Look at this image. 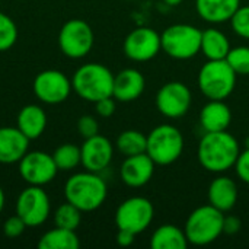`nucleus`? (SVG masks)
Here are the masks:
<instances>
[{"mask_svg": "<svg viewBox=\"0 0 249 249\" xmlns=\"http://www.w3.org/2000/svg\"><path fill=\"white\" fill-rule=\"evenodd\" d=\"M229 38L216 28H207L201 35V51L207 60H225L231 51Z\"/></svg>", "mask_w": 249, "mask_h": 249, "instance_id": "nucleus-23", "label": "nucleus"}, {"mask_svg": "<svg viewBox=\"0 0 249 249\" xmlns=\"http://www.w3.org/2000/svg\"><path fill=\"white\" fill-rule=\"evenodd\" d=\"M203 31L190 23H175L160 34L162 51L175 60H190L201 51Z\"/></svg>", "mask_w": 249, "mask_h": 249, "instance_id": "nucleus-7", "label": "nucleus"}, {"mask_svg": "<svg viewBox=\"0 0 249 249\" xmlns=\"http://www.w3.org/2000/svg\"><path fill=\"white\" fill-rule=\"evenodd\" d=\"M188 245L185 232L175 225L159 226L150 238L152 249H185Z\"/></svg>", "mask_w": 249, "mask_h": 249, "instance_id": "nucleus-24", "label": "nucleus"}, {"mask_svg": "<svg viewBox=\"0 0 249 249\" xmlns=\"http://www.w3.org/2000/svg\"><path fill=\"white\" fill-rule=\"evenodd\" d=\"M229 22H231L232 31L238 36L249 39V4H247V6L241 4Z\"/></svg>", "mask_w": 249, "mask_h": 249, "instance_id": "nucleus-31", "label": "nucleus"}, {"mask_svg": "<svg viewBox=\"0 0 249 249\" xmlns=\"http://www.w3.org/2000/svg\"><path fill=\"white\" fill-rule=\"evenodd\" d=\"M155 217V207L146 197H130L124 200L115 212L117 229L128 231L134 235L144 232Z\"/></svg>", "mask_w": 249, "mask_h": 249, "instance_id": "nucleus-8", "label": "nucleus"}, {"mask_svg": "<svg viewBox=\"0 0 249 249\" xmlns=\"http://www.w3.org/2000/svg\"><path fill=\"white\" fill-rule=\"evenodd\" d=\"M58 172V168L48 155L41 150L26 152V155L19 160V174L28 185L44 187L50 184Z\"/></svg>", "mask_w": 249, "mask_h": 249, "instance_id": "nucleus-14", "label": "nucleus"}, {"mask_svg": "<svg viewBox=\"0 0 249 249\" xmlns=\"http://www.w3.org/2000/svg\"><path fill=\"white\" fill-rule=\"evenodd\" d=\"M34 93L35 96L48 105H57L70 96L73 86L71 80L60 70H44L38 73L34 79Z\"/></svg>", "mask_w": 249, "mask_h": 249, "instance_id": "nucleus-13", "label": "nucleus"}, {"mask_svg": "<svg viewBox=\"0 0 249 249\" xmlns=\"http://www.w3.org/2000/svg\"><path fill=\"white\" fill-rule=\"evenodd\" d=\"M107 196V182L96 172H77L64 184L66 201L76 206L79 210H82V213L98 210L105 203Z\"/></svg>", "mask_w": 249, "mask_h": 249, "instance_id": "nucleus-2", "label": "nucleus"}, {"mask_svg": "<svg viewBox=\"0 0 249 249\" xmlns=\"http://www.w3.org/2000/svg\"><path fill=\"white\" fill-rule=\"evenodd\" d=\"M95 42V35L90 25L82 19L67 20L58 32V47L69 58L86 57Z\"/></svg>", "mask_w": 249, "mask_h": 249, "instance_id": "nucleus-9", "label": "nucleus"}, {"mask_svg": "<svg viewBox=\"0 0 249 249\" xmlns=\"http://www.w3.org/2000/svg\"><path fill=\"white\" fill-rule=\"evenodd\" d=\"M241 144L238 139L225 131H206L197 147L200 165L212 174H223L235 168Z\"/></svg>", "mask_w": 249, "mask_h": 249, "instance_id": "nucleus-1", "label": "nucleus"}, {"mask_svg": "<svg viewBox=\"0 0 249 249\" xmlns=\"http://www.w3.org/2000/svg\"><path fill=\"white\" fill-rule=\"evenodd\" d=\"M77 131L83 139H89L99 134V124L95 117L83 115L77 120Z\"/></svg>", "mask_w": 249, "mask_h": 249, "instance_id": "nucleus-32", "label": "nucleus"}, {"mask_svg": "<svg viewBox=\"0 0 249 249\" xmlns=\"http://www.w3.org/2000/svg\"><path fill=\"white\" fill-rule=\"evenodd\" d=\"M146 88V79L140 70L128 67L114 74L112 96L120 102H133L139 99Z\"/></svg>", "mask_w": 249, "mask_h": 249, "instance_id": "nucleus-17", "label": "nucleus"}, {"mask_svg": "<svg viewBox=\"0 0 249 249\" xmlns=\"http://www.w3.org/2000/svg\"><path fill=\"white\" fill-rule=\"evenodd\" d=\"M225 213L212 204L200 206L188 216L184 232L191 245L206 247L213 244L223 233Z\"/></svg>", "mask_w": 249, "mask_h": 249, "instance_id": "nucleus-5", "label": "nucleus"}, {"mask_svg": "<svg viewBox=\"0 0 249 249\" xmlns=\"http://www.w3.org/2000/svg\"><path fill=\"white\" fill-rule=\"evenodd\" d=\"M53 159L58 168V171H73L79 165H82V153L80 147L73 143H64L57 147L53 153Z\"/></svg>", "mask_w": 249, "mask_h": 249, "instance_id": "nucleus-27", "label": "nucleus"}, {"mask_svg": "<svg viewBox=\"0 0 249 249\" xmlns=\"http://www.w3.org/2000/svg\"><path fill=\"white\" fill-rule=\"evenodd\" d=\"M16 127L29 139L35 140L42 136L47 127V114L39 105H25L16 118Z\"/></svg>", "mask_w": 249, "mask_h": 249, "instance_id": "nucleus-22", "label": "nucleus"}, {"mask_svg": "<svg viewBox=\"0 0 249 249\" xmlns=\"http://www.w3.org/2000/svg\"><path fill=\"white\" fill-rule=\"evenodd\" d=\"M71 86L82 99L95 104L112 96L114 73L101 63H86L74 71Z\"/></svg>", "mask_w": 249, "mask_h": 249, "instance_id": "nucleus-3", "label": "nucleus"}, {"mask_svg": "<svg viewBox=\"0 0 249 249\" xmlns=\"http://www.w3.org/2000/svg\"><path fill=\"white\" fill-rule=\"evenodd\" d=\"M18 39V28L10 16L0 12V51L10 50Z\"/></svg>", "mask_w": 249, "mask_h": 249, "instance_id": "nucleus-30", "label": "nucleus"}, {"mask_svg": "<svg viewBox=\"0 0 249 249\" xmlns=\"http://www.w3.org/2000/svg\"><path fill=\"white\" fill-rule=\"evenodd\" d=\"M155 102L158 111L163 117L177 120L190 111L193 104V93L185 83L174 80L160 86Z\"/></svg>", "mask_w": 249, "mask_h": 249, "instance_id": "nucleus-11", "label": "nucleus"}, {"mask_svg": "<svg viewBox=\"0 0 249 249\" xmlns=\"http://www.w3.org/2000/svg\"><path fill=\"white\" fill-rule=\"evenodd\" d=\"M242 228L241 219L236 216H225L223 220V233L226 235H236Z\"/></svg>", "mask_w": 249, "mask_h": 249, "instance_id": "nucleus-36", "label": "nucleus"}, {"mask_svg": "<svg viewBox=\"0 0 249 249\" xmlns=\"http://www.w3.org/2000/svg\"><path fill=\"white\" fill-rule=\"evenodd\" d=\"M134 238L136 235L128 232V231H123V229H118V233H117V244L120 247H130L133 242H134Z\"/></svg>", "mask_w": 249, "mask_h": 249, "instance_id": "nucleus-37", "label": "nucleus"}, {"mask_svg": "<svg viewBox=\"0 0 249 249\" xmlns=\"http://www.w3.org/2000/svg\"><path fill=\"white\" fill-rule=\"evenodd\" d=\"M156 163L147 153L127 156L120 168L121 181L130 188H140L150 182L153 178Z\"/></svg>", "mask_w": 249, "mask_h": 249, "instance_id": "nucleus-16", "label": "nucleus"}, {"mask_svg": "<svg viewBox=\"0 0 249 249\" xmlns=\"http://www.w3.org/2000/svg\"><path fill=\"white\" fill-rule=\"evenodd\" d=\"M26 228H28V226L25 225V222H23L18 214H15V216L9 217V219L4 222V225H3V233H4L6 238L15 239V238H19V236L25 232Z\"/></svg>", "mask_w": 249, "mask_h": 249, "instance_id": "nucleus-33", "label": "nucleus"}, {"mask_svg": "<svg viewBox=\"0 0 249 249\" xmlns=\"http://www.w3.org/2000/svg\"><path fill=\"white\" fill-rule=\"evenodd\" d=\"M115 147L125 158L140 155V153H146L147 136H144L139 130H125L117 137Z\"/></svg>", "mask_w": 249, "mask_h": 249, "instance_id": "nucleus-26", "label": "nucleus"}, {"mask_svg": "<svg viewBox=\"0 0 249 249\" xmlns=\"http://www.w3.org/2000/svg\"><path fill=\"white\" fill-rule=\"evenodd\" d=\"M4 203H6L4 191H3V188L0 187V214H1V212H3V209H4Z\"/></svg>", "mask_w": 249, "mask_h": 249, "instance_id": "nucleus-38", "label": "nucleus"}, {"mask_svg": "<svg viewBox=\"0 0 249 249\" xmlns=\"http://www.w3.org/2000/svg\"><path fill=\"white\" fill-rule=\"evenodd\" d=\"M29 142L18 127H0V163H19L29 149Z\"/></svg>", "mask_w": 249, "mask_h": 249, "instance_id": "nucleus-18", "label": "nucleus"}, {"mask_svg": "<svg viewBox=\"0 0 249 249\" xmlns=\"http://www.w3.org/2000/svg\"><path fill=\"white\" fill-rule=\"evenodd\" d=\"M82 165L86 171L102 172L109 166L114 156V144L105 136L96 134L93 137L85 139L82 147Z\"/></svg>", "mask_w": 249, "mask_h": 249, "instance_id": "nucleus-15", "label": "nucleus"}, {"mask_svg": "<svg viewBox=\"0 0 249 249\" xmlns=\"http://www.w3.org/2000/svg\"><path fill=\"white\" fill-rule=\"evenodd\" d=\"M238 74L226 60H207L198 71L197 85L209 101H225L236 88Z\"/></svg>", "mask_w": 249, "mask_h": 249, "instance_id": "nucleus-4", "label": "nucleus"}, {"mask_svg": "<svg viewBox=\"0 0 249 249\" xmlns=\"http://www.w3.org/2000/svg\"><path fill=\"white\" fill-rule=\"evenodd\" d=\"M232 123V111L225 101H209L200 111V125L204 131H225Z\"/></svg>", "mask_w": 249, "mask_h": 249, "instance_id": "nucleus-21", "label": "nucleus"}, {"mask_svg": "<svg viewBox=\"0 0 249 249\" xmlns=\"http://www.w3.org/2000/svg\"><path fill=\"white\" fill-rule=\"evenodd\" d=\"M51 213L48 194L38 185L26 187L16 200V214L28 228H38L47 222Z\"/></svg>", "mask_w": 249, "mask_h": 249, "instance_id": "nucleus-10", "label": "nucleus"}, {"mask_svg": "<svg viewBox=\"0 0 249 249\" xmlns=\"http://www.w3.org/2000/svg\"><path fill=\"white\" fill-rule=\"evenodd\" d=\"M127 1H131V0H127Z\"/></svg>", "mask_w": 249, "mask_h": 249, "instance_id": "nucleus-40", "label": "nucleus"}, {"mask_svg": "<svg viewBox=\"0 0 249 249\" xmlns=\"http://www.w3.org/2000/svg\"><path fill=\"white\" fill-rule=\"evenodd\" d=\"M239 6L241 0H196L197 15L209 23L229 22Z\"/></svg>", "mask_w": 249, "mask_h": 249, "instance_id": "nucleus-20", "label": "nucleus"}, {"mask_svg": "<svg viewBox=\"0 0 249 249\" xmlns=\"http://www.w3.org/2000/svg\"><path fill=\"white\" fill-rule=\"evenodd\" d=\"M123 50L125 57L131 61H150L162 51L160 34L147 26L136 28L125 36L123 42Z\"/></svg>", "mask_w": 249, "mask_h": 249, "instance_id": "nucleus-12", "label": "nucleus"}, {"mask_svg": "<svg viewBox=\"0 0 249 249\" xmlns=\"http://www.w3.org/2000/svg\"><path fill=\"white\" fill-rule=\"evenodd\" d=\"M95 109H96L98 115L102 117V118L112 117L114 112H115V98L108 96V98L99 99L98 102H95Z\"/></svg>", "mask_w": 249, "mask_h": 249, "instance_id": "nucleus-35", "label": "nucleus"}, {"mask_svg": "<svg viewBox=\"0 0 249 249\" xmlns=\"http://www.w3.org/2000/svg\"><path fill=\"white\" fill-rule=\"evenodd\" d=\"M184 146L185 140L179 128L172 124H160L147 134L146 153L158 166H168L181 158Z\"/></svg>", "mask_w": 249, "mask_h": 249, "instance_id": "nucleus-6", "label": "nucleus"}, {"mask_svg": "<svg viewBox=\"0 0 249 249\" xmlns=\"http://www.w3.org/2000/svg\"><path fill=\"white\" fill-rule=\"evenodd\" d=\"M233 71L238 76H248L249 74V47L248 45H238L232 47L228 57L225 58Z\"/></svg>", "mask_w": 249, "mask_h": 249, "instance_id": "nucleus-29", "label": "nucleus"}, {"mask_svg": "<svg viewBox=\"0 0 249 249\" xmlns=\"http://www.w3.org/2000/svg\"><path fill=\"white\" fill-rule=\"evenodd\" d=\"M162 1H163L165 4H168V6H172V7H174V6H178V4H181L184 0H162Z\"/></svg>", "mask_w": 249, "mask_h": 249, "instance_id": "nucleus-39", "label": "nucleus"}, {"mask_svg": "<svg viewBox=\"0 0 249 249\" xmlns=\"http://www.w3.org/2000/svg\"><path fill=\"white\" fill-rule=\"evenodd\" d=\"M235 171L238 178L249 185V146H247L245 150H241L235 163Z\"/></svg>", "mask_w": 249, "mask_h": 249, "instance_id": "nucleus-34", "label": "nucleus"}, {"mask_svg": "<svg viewBox=\"0 0 249 249\" xmlns=\"http://www.w3.org/2000/svg\"><path fill=\"white\" fill-rule=\"evenodd\" d=\"M79 247H80V241L76 231H70L58 226L45 232L38 242L39 249H77Z\"/></svg>", "mask_w": 249, "mask_h": 249, "instance_id": "nucleus-25", "label": "nucleus"}, {"mask_svg": "<svg viewBox=\"0 0 249 249\" xmlns=\"http://www.w3.org/2000/svg\"><path fill=\"white\" fill-rule=\"evenodd\" d=\"M82 222V210H79L71 203L66 201L54 212V223L58 228L77 231Z\"/></svg>", "mask_w": 249, "mask_h": 249, "instance_id": "nucleus-28", "label": "nucleus"}, {"mask_svg": "<svg viewBox=\"0 0 249 249\" xmlns=\"http://www.w3.org/2000/svg\"><path fill=\"white\" fill-rule=\"evenodd\" d=\"M238 196L239 194L236 182L226 175H219L217 178H214L210 182L207 191L209 204H212L223 213L231 212L236 206Z\"/></svg>", "mask_w": 249, "mask_h": 249, "instance_id": "nucleus-19", "label": "nucleus"}]
</instances>
